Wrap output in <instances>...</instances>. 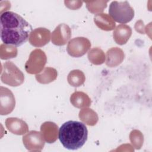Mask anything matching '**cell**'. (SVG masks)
Masks as SVG:
<instances>
[{"label": "cell", "mask_w": 152, "mask_h": 152, "mask_svg": "<svg viewBox=\"0 0 152 152\" xmlns=\"http://www.w3.org/2000/svg\"><path fill=\"white\" fill-rule=\"evenodd\" d=\"M32 26L19 14L5 11L0 16L1 38L4 44L20 46L28 39Z\"/></svg>", "instance_id": "6da1fadb"}, {"label": "cell", "mask_w": 152, "mask_h": 152, "mask_svg": "<svg viewBox=\"0 0 152 152\" xmlns=\"http://www.w3.org/2000/svg\"><path fill=\"white\" fill-rule=\"evenodd\" d=\"M58 138L66 149L75 150L82 147L88 137V130L84 124L75 121H68L59 129Z\"/></svg>", "instance_id": "7a4b0ae2"}, {"label": "cell", "mask_w": 152, "mask_h": 152, "mask_svg": "<svg viewBox=\"0 0 152 152\" xmlns=\"http://www.w3.org/2000/svg\"><path fill=\"white\" fill-rule=\"evenodd\" d=\"M109 14L115 21L125 24L132 20L134 17V11L127 1H112L109 5Z\"/></svg>", "instance_id": "3957f363"}, {"label": "cell", "mask_w": 152, "mask_h": 152, "mask_svg": "<svg viewBox=\"0 0 152 152\" xmlns=\"http://www.w3.org/2000/svg\"><path fill=\"white\" fill-rule=\"evenodd\" d=\"M1 80L5 84L17 87L24 83V75L15 64L8 61L2 66Z\"/></svg>", "instance_id": "277c9868"}, {"label": "cell", "mask_w": 152, "mask_h": 152, "mask_svg": "<svg viewBox=\"0 0 152 152\" xmlns=\"http://www.w3.org/2000/svg\"><path fill=\"white\" fill-rule=\"evenodd\" d=\"M47 58L45 52L40 49H36L30 53L25 64V69L28 74H37L43 70Z\"/></svg>", "instance_id": "5b68a950"}, {"label": "cell", "mask_w": 152, "mask_h": 152, "mask_svg": "<svg viewBox=\"0 0 152 152\" xmlns=\"http://www.w3.org/2000/svg\"><path fill=\"white\" fill-rule=\"evenodd\" d=\"M90 41L84 37H77L69 41L66 47L68 53L72 57L79 58L84 55L90 49Z\"/></svg>", "instance_id": "8992f818"}, {"label": "cell", "mask_w": 152, "mask_h": 152, "mask_svg": "<svg viewBox=\"0 0 152 152\" xmlns=\"http://www.w3.org/2000/svg\"><path fill=\"white\" fill-rule=\"evenodd\" d=\"M45 141L41 132L36 131H31L23 137L24 145L31 151H41L45 145Z\"/></svg>", "instance_id": "52a82bcc"}, {"label": "cell", "mask_w": 152, "mask_h": 152, "mask_svg": "<svg viewBox=\"0 0 152 152\" xmlns=\"http://www.w3.org/2000/svg\"><path fill=\"white\" fill-rule=\"evenodd\" d=\"M71 37V30L66 24L58 25L51 34L52 42L56 46L65 45Z\"/></svg>", "instance_id": "ba28073f"}, {"label": "cell", "mask_w": 152, "mask_h": 152, "mask_svg": "<svg viewBox=\"0 0 152 152\" xmlns=\"http://www.w3.org/2000/svg\"><path fill=\"white\" fill-rule=\"evenodd\" d=\"M1 115H7L12 112L15 100L12 93L8 88L1 86Z\"/></svg>", "instance_id": "9c48e42d"}, {"label": "cell", "mask_w": 152, "mask_h": 152, "mask_svg": "<svg viewBox=\"0 0 152 152\" xmlns=\"http://www.w3.org/2000/svg\"><path fill=\"white\" fill-rule=\"evenodd\" d=\"M50 39V32L46 28H37L30 33L28 40L35 47H42L48 43Z\"/></svg>", "instance_id": "30bf717a"}, {"label": "cell", "mask_w": 152, "mask_h": 152, "mask_svg": "<svg viewBox=\"0 0 152 152\" xmlns=\"http://www.w3.org/2000/svg\"><path fill=\"white\" fill-rule=\"evenodd\" d=\"M5 126L8 131L15 135H23L28 131V126L23 120L17 118H8Z\"/></svg>", "instance_id": "8fae6325"}, {"label": "cell", "mask_w": 152, "mask_h": 152, "mask_svg": "<svg viewBox=\"0 0 152 152\" xmlns=\"http://www.w3.org/2000/svg\"><path fill=\"white\" fill-rule=\"evenodd\" d=\"M132 34L131 28L126 25L121 24L116 26L113 32L115 42L120 45L125 44Z\"/></svg>", "instance_id": "7c38bea8"}, {"label": "cell", "mask_w": 152, "mask_h": 152, "mask_svg": "<svg viewBox=\"0 0 152 152\" xmlns=\"http://www.w3.org/2000/svg\"><path fill=\"white\" fill-rule=\"evenodd\" d=\"M124 58L125 54L121 49L112 48L106 52V64L109 67H116L122 62Z\"/></svg>", "instance_id": "4fadbf2b"}, {"label": "cell", "mask_w": 152, "mask_h": 152, "mask_svg": "<svg viewBox=\"0 0 152 152\" xmlns=\"http://www.w3.org/2000/svg\"><path fill=\"white\" fill-rule=\"evenodd\" d=\"M40 132L44 140L48 143H53L58 138V126L52 122L43 123L40 126Z\"/></svg>", "instance_id": "5bb4252c"}, {"label": "cell", "mask_w": 152, "mask_h": 152, "mask_svg": "<svg viewBox=\"0 0 152 152\" xmlns=\"http://www.w3.org/2000/svg\"><path fill=\"white\" fill-rule=\"evenodd\" d=\"M96 25L104 31H110L115 28V23L111 17L107 14H97L94 17Z\"/></svg>", "instance_id": "9a60e30c"}, {"label": "cell", "mask_w": 152, "mask_h": 152, "mask_svg": "<svg viewBox=\"0 0 152 152\" xmlns=\"http://www.w3.org/2000/svg\"><path fill=\"white\" fill-rule=\"evenodd\" d=\"M71 103L75 107L83 108L91 105V99L88 96L82 91H75L70 97Z\"/></svg>", "instance_id": "2e32d148"}, {"label": "cell", "mask_w": 152, "mask_h": 152, "mask_svg": "<svg viewBox=\"0 0 152 152\" xmlns=\"http://www.w3.org/2000/svg\"><path fill=\"white\" fill-rule=\"evenodd\" d=\"M58 76L57 71L52 67H46L40 73L36 75V79L39 83L49 84L56 80Z\"/></svg>", "instance_id": "e0dca14e"}, {"label": "cell", "mask_w": 152, "mask_h": 152, "mask_svg": "<svg viewBox=\"0 0 152 152\" xmlns=\"http://www.w3.org/2000/svg\"><path fill=\"white\" fill-rule=\"evenodd\" d=\"M79 118L81 121L90 126H93L98 121V116L94 110L89 108L81 109L79 112Z\"/></svg>", "instance_id": "ac0fdd59"}, {"label": "cell", "mask_w": 152, "mask_h": 152, "mask_svg": "<svg viewBox=\"0 0 152 152\" xmlns=\"http://www.w3.org/2000/svg\"><path fill=\"white\" fill-rule=\"evenodd\" d=\"M68 83L73 87H79L83 85L86 80L84 74L79 69L71 71L68 75Z\"/></svg>", "instance_id": "d6986e66"}, {"label": "cell", "mask_w": 152, "mask_h": 152, "mask_svg": "<svg viewBox=\"0 0 152 152\" xmlns=\"http://www.w3.org/2000/svg\"><path fill=\"white\" fill-rule=\"evenodd\" d=\"M88 58L92 64L94 65H101L105 61V55L101 49L94 48L88 52Z\"/></svg>", "instance_id": "ffe728a7"}, {"label": "cell", "mask_w": 152, "mask_h": 152, "mask_svg": "<svg viewBox=\"0 0 152 152\" xmlns=\"http://www.w3.org/2000/svg\"><path fill=\"white\" fill-rule=\"evenodd\" d=\"M17 55V49L14 45L2 44L0 47V56L2 59H8L15 58Z\"/></svg>", "instance_id": "44dd1931"}, {"label": "cell", "mask_w": 152, "mask_h": 152, "mask_svg": "<svg viewBox=\"0 0 152 152\" xmlns=\"http://www.w3.org/2000/svg\"><path fill=\"white\" fill-rule=\"evenodd\" d=\"M108 1H85L86 7L88 11L93 14H97L103 11L104 9L107 7Z\"/></svg>", "instance_id": "7402d4cb"}, {"label": "cell", "mask_w": 152, "mask_h": 152, "mask_svg": "<svg viewBox=\"0 0 152 152\" xmlns=\"http://www.w3.org/2000/svg\"><path fill=\"white\" fill-rule=\"evenodd\" d=\"M64 3L65 4V6L68 7L69 9H71L72 10H77L80 8L83 4V1H65Z\"/></svg>", "instance_id": "603a6c76"}, {"label": "cell", "mask_w": 152, "mask_h": 152, "mask_svg": "<svg viewBox=\"0 0 152 152\" xmlns=\"http://www.w3.org/2000/svg\"><path fill=\"white\" fill-rule=\"evenodd\" d=\"M143 27H144V23L141 20H140L136 22L135 28L137 31L140 33L141 34H144V32L143 31V28H144Z\"/></svg>", "instance_id": "cb8c5ba5"}]
</instances>
